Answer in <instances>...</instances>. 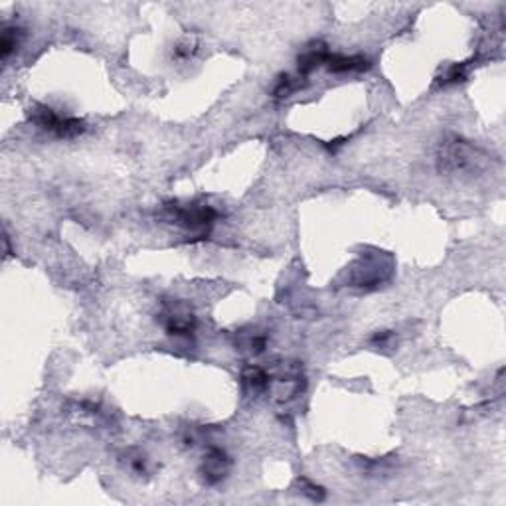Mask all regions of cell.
<instances>
[{
    "mask_svg": "<svg viewBox=\"0 0 506 506\" xmlns=\"http://www.w3.org/2000/svg\"><path fill=\"white\" fill-rule=\"evenodd\" d=\"M307 85V77L303 76H283L279 77L277 83H275V88H273V97H289L291 93L295 91H299V89H303Z\"/></svg>",
    "mask_w": 506,
    "mask_h": 506,
    "instance_id": "cell-8",
    "label": "cell"
},
{
    "mask_svg": "<svg viewBox=\"0 0 506 506\" xmlns=\"http://www.w3.org/2000/svg\"><path fill=\"white\" fill-rule=\"evenodd\" d=\"M325 65L334 74H348V72H366L370 70V60L364 56H342V54H329Z\"/></svg>",
    "mask_w": 506,
    "mask_h": 506,
    "instance_id": "cell-6",
    "label": "cell"
},
{
    "mask_svg": "<svg viewBox=\"0 0 506 506\" xmlns=\"http://www.w3.org/2000/svg\"><path fill=\"white\" fill-rule=\"evenodd\" d=\"M156 320L165 327L170 336H177V338H192L198 327L194 309L180 299L163 301Z\"/></svg>",
    "mask_w": 506,
    "mask_h": 506,
    "instance_id": "cell-4",
    "label": "cell"
},
{
    "mask_svg": "<svg viewBox=\"0 0 506 506\" xmlns=\"http://www.w3.org/2000/svg\"><path fill=\"white\" fill-rule=\"evenodd\" d=\"M196 50H198V48H196V44L186 40V42H180V44L174 46V50H172V58L178 60V62H188L190 58L196 54Z\"/></svg>",
    "mask_w": 506,
    "mask_h": 506,
    "instance_id": "cell-11",
    "label": "cell"
},
{
    "mask_svg": "<svg viewBox=\"0 0 506 506\" xmlns=\"http://www.w3.org/2000/svg\"><path fill=\"white\" fill-rule=\"evenodd\" d=\"M271 374L259 366H250L243 370L241 374V384L247 392L252 393H261L266 392L267 388L271 386Z\"/></svg>",
    "mask_w": 506,
    "mask_h": 506,
    "instance_id": "cell-7",
    "label": "cell"
},
{
    "mask_svg": "<svg viewBox=\"0 0 506 506\" xmlns=\"http://www.w3.org/2000/svg\"><path fill=\"white\" fill-rule=\"evenodd\" d=\"M126 467L129 471L133 473V475H137V477H147L149 473H151V463H149V459L145 453H140L137 449H131L129 453H126Z\"/></svg>",
    "mask_w": 506,
    "mask_h": 506,
    "instance_id": "cell-9",
    "label": "cell"
},
{
    "mask_svg": "<svg viewBox=\"0 0 506 506\" xmlns=\"http://www.w3.org/2000/svg\"><path fill=\"white\" fill-rule=\"evenodd\" d=\"M303 484H304L303 493L309 494L313 500H320V498L325 496V491H323L320 487H316V484H313V482H309V481H303Z\"/></svg>",
    "mask_w": 506,
    "mask_h": 506,
    "instance_id": "cell-13",
    "label": "cell"
},
{
    "mask_svg": "<svg viewBox=\"0 0 506 506\" xmlns=\"http://www.w3.org/2000/svg\"><path fill=\"white\" fill-rule=\"evenodd\" d=\"M390 341H392V332H388V330H382V332L378 330V332L372 336V342H374L376 346H386Z\"/></svg>",
    "mask_w": 506,
    "mask_h": 506,
    "instance_id": "cell-14",
    "label": "cell"
},
{
    "mask_svg": "<svg viewBox=\"0 0 506 506\" xmlns=\"http://www.w3.org/2000/svg\"><path fill=\"white\" fill-rule=\"evenodd\" d=\"M30 119L42 131L51 133L58 139H76V137L83 135L88 131V123L83 119L58 113V111H54L48 105H36L30 111Z\"/></svg>",
    "mask_w": 506,
    "mask_h": 506,
    "instance_id": "cell-3",
    "label": "cell"
},
{
    "mask_svg": "<svg viewBox=\"0 0 506 506\" xmlns=\"http://www.w3.org/2000/svg\"><path fill=\"white\" fill-rule=\"evenodd\" d=\"M229 468H231V459L228 453L220 447H210L200 465V477L206 484H218L228 477Z\"/></svg>",
    "mask_w": 506,
    "mask_h": 506,
    "instance_id": "cell-5",
    "label": "cell"
},
{
    "mask_svg": "<svg viewBox=\"0 0 506 506\" xmlns=\"http://www.w3.org/2000/svg\"><path fill=\"white\" fill-rule=\"evenodd\" d=\"M465 77H467V67H465L463 63H457V65H453V67L445 74L443 83H459V81H463Z\"/></svg>",
    "mask_w": 506,
    "mask_h": 506,
    "instance_id": "cell-12",
    "label": "cell"
},
{
    "mask_svg": "<svg viewBox=\"0 0 506 506\" xmlns=\"http://www.w3.org/2000/svg\"><path fill=\"white\" fill-rule=\"evenodd\" d=\"M482 161H484V156L481 151L459 137L445 139L437 151V166L445 174L468 172V170L481 166Z\"/></svg>",
    "mask_w": 506,
    "mask_h": 506,
    "instance_id": "cell-2",
    "label": "cell"
},
{
    "mask_svg": "<svg viewBox=\"0 0 506 506\" xmlns=\"http://www.w3.org/2000/svg\"><path fill=\"white\" fill-rule=\"evenodd\" d=\"M20 38H22V30H20V28H16V26H14V28L4 26V30H2V44H0V48H2V58H4V60L18 48Z\"/></svg>",
    "mask_w": 506,
    "mask_h": 506,
    "instance_id": "cell-10",
    "label": "cell"
},
{
    "mask_svg": "<svg viewBox=\"0 0 506 506\" xmlns=\"http://www.w3.org/2000/svg\"><path fill=\"white\" fill-rule=\"evenodd\" d=\"M163 214H165V218L170 222V224H174L178 228L190 229V231H198L200 238L208 236V231L212 229V226L215 224V220L220 218V214H218V210H215L214 206H210V204L206 202L165 204Z\"/></svg>",
    "mask_w": 506,
    "mask_h": 506,
    "instance_id": "cell-1",
    "label": "cell"
}]
</instances>
